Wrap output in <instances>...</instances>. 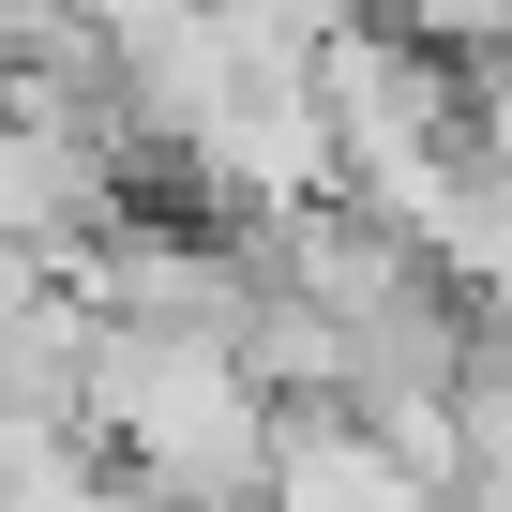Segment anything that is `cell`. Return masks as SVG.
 Masks as SVG:
<instances>
[{"label":"cell","instance_id":"cell-1","mask_svg":"<svg viewBox=\"0 0 512 512\" xmlns=\"http://www.w3.org/2000/svg\"><path fill=\"white\" fill-rule=\"evenodd\" d=\"M91 437L151 512H272V437L287 407L241 377L211 332H106L91 317Z\"/></svg>","mask_w":512,"mask_h":512},{"label":"cell","instance_id":"cell-2","mask_svg":"<svg viewBox=\"0 0 512 512\" xmlns=\"http://www.w3.org/2000/svg\"><path fill=\"white\" fill-rule=\"evenodd\" d=\"M76 302L106 317V332H211V347H241V317L272 302V256H241L226 226H121L91 272H76Z\"/></svg>","mask_w":512,"mask_h":512},{"label":"cell","instance_id":"cell-3","mask_svg":"<svg viewBox=\"0 0 512 512\" xmlns=\"http://www.w3.org/2000/svg\"><path fill=\"white\" fill-rule=\"evenodd\" d=\"M407 497H437L362 407H287V437H272V512H407Z\"/></svg>","mask_w":512,"mask_h":512},{"label":"cell","instance_id":"cell-4","mask_svg":"<svg viewBox=\"0 0 512 512\" xmlns=\"http://www.w3.org/2000/svg\"><path fill=\"white\" fill-rule=\"evenodd\" d=\"M241 377L272 392V407H347V332H332L302 287H272V302L241 317Z\"/></svg>","mask_w":512,"mask_h":512},{"label":"cell","instance_id":"cell-5","mask_svg":"<svg viewBox=\"0 0 512 512\" xmlns=\"http://www.w3.org/2000/svg\"><path fill=\"white\" fill-rule=\"evenodd\" d=\"M362 31L422 46L437 76H482V61H512V0H362Z\"/></svg>","mask_w":512,"mask_h":512},{"label":"cell","instance_id":"cell-6","mask_svg":"<svg viewBox=\"0 0 512 512\" xmlns=\"http://www.w3.org/2000/svg\"><path fill=\"white\" fill-rule=\"evenodd\" d=\"M76 16H91V31H136V16H166V0H76Z\"/></svg>","mask_w":512,"mask_h":512},{"label":"cell","instance_id":"cell-7","mask_svg":"<svg viewBox=\"0 0 512 512\" xmlns=\"http://www.w3.org/2000/svg\"><path fill=\"white\" fill-rule=\"evenodd\" d=\"M407 512H467V497H407Z\"/></svg>","mask_w":512,"mask_h":512}]
</instances>
